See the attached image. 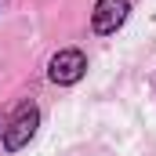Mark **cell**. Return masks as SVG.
<instances>
[{
  "instance_id": "obj_3",
  "label": "cell",
  "mask_w": 156,
  "mask_h": 156,
  "mask_svg": "<svg viewBox=\"0 0 156 156\" xmlns=\"http://www.w3.org/2000/svg\"><path fill=\"white\" fill-rule=\"evenodd\" d=\"M127 11H131V0H98L94 4V33H116L120 26L127 22Z\"/></svg>"
},
{
  "instance_id": "obj_1",
  "label": "cell",
  "mask_w": 156,
  "mask_h": 156,
  "mask_svg": "<svg viewBox=\"0 0 156 156\" xmlns=\"http://www.w3.org/2000/svg\"><path fill=\"white\" fill-rule=\"evenodd\" d=\"M37 123H40L37 105H22V109H18V116L11 120V127L4 131V149H7V153L22 149V145H26V142L37 134Z\"/></svg>"
},
{
  "instance_id": "obj_2",
  "label": "cell",
  "mask_w": 156,
  "mask_h": 156,
  "mask_svg": "<svg viewBox=\"0 0 156 156\" xmlns=\"http://www.w3.org/2000/svg\"><path fill=\"white\" fill-rule=\"evenodd\" d=\"M83 69H87V58H83V51L69 47V51H58V55L51 58V66H47V76L55 80V83H76V80L83 76Z\"/></svg>"
}]
</instances>
